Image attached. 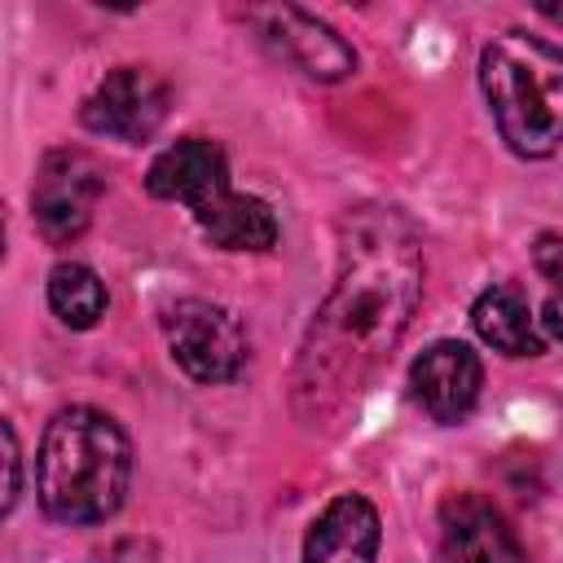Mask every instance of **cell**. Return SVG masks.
Segmentation results:
<instances>
[{
	"label": "cell",
	"instance_id": "obj_1",
	"mask_svg": "<svg viewBox=\"0 0 563 563\" xmlns=\"http://www.w3.org/2000/svg\"><path fill=\"white\" fill-rule=\"evenodd\" d=\"M422 299V246L396 207H356L339 224V277L317 308L299 365L295 413L334 427L409 330Z\"/></svg>",
	"mask_w": 563,
	"mask_h": 563
},
{
	"label": "cell",
	"instance_id": "obj_2",
	"mask_svg": "<svg viewBox=\"0 0 563 563\" xmlns=\"http://www.w3.org/2000/svg\"><path fill=\"white\" fill-rule=\"evenodd\" d=\"M132 479V444L123 427L88 405L62 409L40 440L35 493L57 523H101L123 506Z\"/></svg>",
	"mask_w": 563,
	"mask_h": 563
},
{
	"label": "cell",
	"instance_id": "obj_3",
	"mask_svg": "<svg viewBox=\"0 0 563 563\" xmlns=\"http://www.w3.org/2000/svg\"><path fill=\"white\" fill-rule=\"evenodd\" d=\"M479 88L501 141L523 158H545L563 141V48L528 31H501L479 53Z\"/></svg>",
	"mask_w": 563,
	"mask_h": 563
},
{
	"label": "cell",
	"instance_id": "obj_4",
	"mask_svg": "<svg viewBox=\"0 0 563 563\" xmlns=\"http://www.w3.org/2000/svg\"><path fill=\"white\" fill-rule=\"evenodd\" d=\"M163 334L176 365L194 383H229L246 365L242 321L211 299H176L163 312Z\"/></svg>",
	"mask_w": 563,
	"mask_h": 563
},
{
	"label": "cell",
	"instance_id": "obj_5",
	"mask_svg": "<svg viewBox=\"0 0 563 563\" xmlns=\"http://www.w3.org/2000/svg\"><path fill=\"white\" fill-rule=\"evenodd\" d=\"M101 189H106V172L88 150L44 154L40 176L31 185V207H35L40 233L48 242H75L88 229Z\"/></svg>",
	"mask_w": 563,
	"mask_h": 563
},
{
	"label": "cell",
	"instance_id": "obj_6",
	"mask_svg": "<svg viewBox=\"0 0 563 563\" xmlns=\"http://www.w3.org/2000/svg\"><path fill=\"white\" fill-rule=\"evenodd\" d=\"M255 35L295 70H303L308 79H321V84H339L356 70V53L352 44L325 26L321 18L295 9V4H268V9H251L246 13Z\"/></svg>",
	"mask_w": 563,
	"mask_h": 563
},
{
	"label": "cell",
	"instance_id": "obj_7",
	"mask_svg": "<svg viewBox=\"0 0 563 563\" xmlns=\"http://www.w3.org/2000/svg\"><path fill=\"white\" fill-rule=\"evenodd\" d=\"M167 106H172V92H167V84L154 70H145V66H119L84 101V123L92 132H101V136L141 145V141H150L163 128Z\"/></svg>",
	"mask_w": 563,
	"mask_h": 563
},
{
	"label": "cell",
	"instance_id": "obj_8",
	"mask_svg": "<svg viewBox=\"0 0 563 563\" xmlns=\"http://www.w3.org/2000/svg\"><path fill=\"white\" fill-rule=\"evenodd\" d=\"M409 387H413V400L422 405L427 418H435V422H462L475 409V400H479L484 365H479V356L466 343L440 339V343H431L413 361Z\"/></svg>",
	"mask_w": 563,
	"mask_h": 563
},
{
	"label": "cell",
	"instance_id": "obj_9",
	"mask_svg": "<svg viewBox=\"0 0 563 563\" xmlns=\"http://www.w3.org/2000/svg\"><path fill=\"white\" fill-rule=\"evenodd\" d=\"M440 554L444 563H523L515 528L479 493H457L440 506Z\"/></svg>",
	"mask_w": 563,
	"mask_h": 563
},
{
	"label": "cell",
	"instance_id": "obj_10",
	"mask_svg": "<svg viewBox=\"0 0 563 563\" xmlns=\"http://www.w3.org/2000/svg\"><path fill=\"white\" fill-rule=\"evenodd\" d=\"M145 185L163 202H185V207L202 211L207 202H216L220 194H229V158H224V150L216 141L185 136V141L167 145L150 163Z\"/></svg>",
	"mask_w": 563,
	"mask_h": 563
},
{
	"label": "cell",
	"instance_id": "obj_11",
	"mask_svg": "<svg viewBox=\"0 0 563 563\" xmlns=\"http://www.w3.org/2000/svg\"><path fill=\"white\" fill-rule=\"evenodd\" d=\"M378 537V510L365 497L343 493L312 519L303 537V563H374Z\"/></svg>",
	"mask_w": 563,
	"mask_h": 563
},
{
	"label": "cell",
	"instance_id": "obj_12",
	"mask_svg": "<svg viewBox=\"0 0 563 563\" xmlns=\"http://www.w3.org/2000/svg\"><path fill=\"white\" fill-rule=\"evenodd\" d=\"M471 325L488 347H497L506 356H541L545 352V339H541L537 317L519 286H506V282L488 286L471 303Z\"/></svg>",
	"mask_w": 563,
	"mask_h": 563
},
{
	"label": "cell",
	"instance_id": "obj_13",
	"mask_svg": "<svg viewBox=\"0 0 563 563\" xmlns=\"http://www.w3.org/2000/svg\"><path fill=\"white\" fill-rule=\"evenodd\" d=\"M198 229L224 246V251H268L277 242V216L264 198L251 194H220L216 202H207L202 211H194Z\"/></svg>",
	"mask_w": 563,
	"mask_h": 563
},
{
	"label": "cell",
	"instance_id": "obj_14",
	"mask_svg": "<svg viewBox=\"0 0 563 563\" xmlns=\"http://www.w3.org/2000/svg\"><path fill=\"white\" fill-rule=\"evenodd\" d=\"M48 308L57 312L62 325L88 330L106 317V286L88 264H57L48 273Z\"/></svg>",
	"mask_w": 563,
	"mask_h": 563
},
{
	"label": "cell",
	"instance_id": "obj_15",
	"mask_svg": "<svg viewBox=\"0 0 563 563\" xmlns=\"http://www.w3.org/2000/svg\"><path fill=\"white\" fill-rule=\"evenodd\" d=\"M532 264H537L541 277L563 286V233H541L537 246H532Z\"/></svg>",
	"mask_w": 563,
	"mask_h": 563
},
{
	"label": "cell",
	"instance_id": "obj_16",
	"mask_svg": "<svg viewBox=\"0 0 563 563\" xmlns=\"http://www.w3.org/2000/svg\"><path fill=\"white\" fill-rule=\"evenodd\" d=\"M0 435H4V466H9V488H4V510H13V501H18V471H22V462H18V435H13V427H9V422L0 427Z\"/></svg>",
	"mask_w": 563,
	"mask_h": 563
},
{
	"label": "cell",
	"instance_id": "obj_17",
	"mask_svg": "<svg viewBox=\"0 0 563 563\" xmlns=\"http://www.w3.org/2000/svg\"><path fill=\"white\" fill-rule=\"evenodd\" d=\"M541 325L563 343V295H550L545 308H541Z\"/></svg>",
	"mask_w": 563,
	"mask_h": 563
},
{
	"label": "cell",
	"instance_id": "obj_18",
	"mask_svg": "<svg viewBox=\"0 0 563 563\" xmlns=\"http://www.w3.org/2000/svg\"><path fill=\"white\" fill-rule=\"evenodd\" d=\"M541 13H545V18H554V22H563V9H554V4H541Z\"/></svg>",
	"mask_w": 563,
	"mask_h": 563
}]
</instances>
